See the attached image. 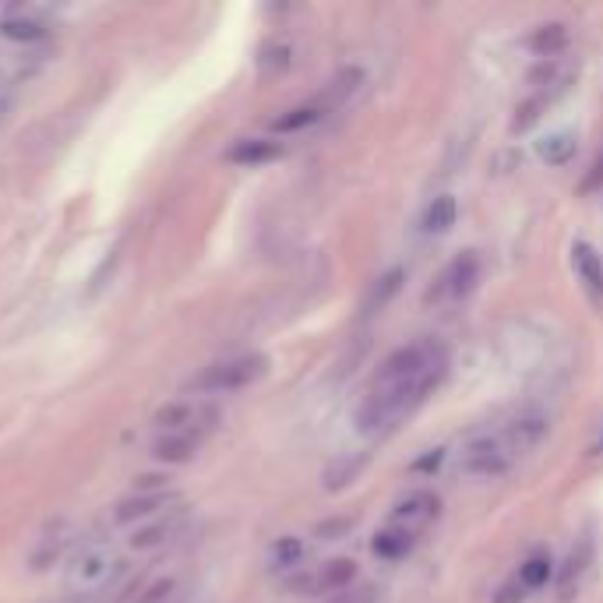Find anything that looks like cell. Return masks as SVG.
I'll return each mask as SVG.
<instances>
[{
	"label": "cell",
	"mask_w": 603,
	"mask_h": 603,
	"mask_svg": "<svg viewBox=\"0 0 603 603\" xmlns=\"http://www.w3.org/2000/svg\"><path fill=\"white\" fill-rule=\"evenodd\" d=\"M268 371V360L261 353H244V357H233V360H219V364L205 367L198 378L191 381L194 392H237V388L254 385L258 378H265Z\"/></svg>",
	"instance_id": "6da1fadb"
},
{
	"label": "cell",
	"mask_w": 603,
	"mask_h": 603,
	"mask_svg": "<svg viewBox=\"0 0 603 603\" xmlns=\"http://www.w3.org/2000/svg\"><path fill=\"white\" fill-rule=\"evenodd\" d=\"M117 575H120V561L113 558L110 547L92 544V547H82V551L71 558V565H67V589L78 596H89L106 589Z\"/></svg>",
	"instance_id": "7a4b0ae2"
},
{
	"label": "cell",
	"mask_w": 603,
	"mask_h": 603,
	"mask_svg": "<svg viewBox=\"0 0 603 603\" xmlns=\"http://www.w3.org/2000/svg\"><path fill=\"white\" fill-rule=\"evenodd\" d=\"M219 410L205 399H177L166 402L163 410L152 417L159 434H194V438H205V434L216 427Z\"/></svg>",
	"instance_id": "3957f363"
},
{
	"label": "cell",
	"mask_w": 603,
	"mask_h": 603,
	"mask_svg": "<svg viewBox=\"0 0 603 603\" xmlns=\"http://www.w3.org/2000/svg\"><path fill=\"white\" fill-rule=\"evenodd\" d=\"M53 32V18L46 8H36V4H15L0 15V39L18 46H36L43 43Z\"/></svg>",
	"instance_id": "277c9868"
},
{
	"label": "cell",
	"mask_w": 603,
	"mask_h": 603,
	"mask_svg": "<svg viewBox=\"0 0 603 603\" xmlns=\"http://www.w3.org/2000/svg\"><path fill=\"white\" fill-rule=\"evenodd\" d=\"M512 455H508V448L501 445L498 434H487V438H477L469 441L466 448H462V473H469V477H501V473H508L512 469Z\"/></svg>",
	"instance_id": "5b68a950"
},
{
	"label": "cell",
	"mask_w": 603,
	"mask_h": 603,
	"mask_svg": "<svg viewBox=\"0 0 603 603\" xmlns=\"http://www.w3.org/2000/svg\"><path fill=\"white\" fill-rule=\"evenodd\" d=\"M547 431H551V420H547L544 413L529 410V413H519L515 420H508V424L501 427L498 438H501V445L508 448V455L519 459V455L533 452V448L547 438Z\"/></svg>",
	"instance_id": "8992f818"
},
{
	"label": "cell",
	"mask_w": 603,
	"mask_h": 603,
	"mask_svg": "<svg viewBox=\"0 0 603 603\" xmlns=\"http://www.w3.org/2000/svg\"><path fill=\"white\" fill-rule=\"evenodd\" d=\"M177 505V494L170 491H134L131 498H124L113 508V526H142V522L156 519V515L170 512Z\"/></svg>",
	"instance_id": "52a82bcc"
},
{
	"label": "cell",
	"mask_w": 603,
	"mask_h": 603,
	"mask_svg": "<svg viewBox=\"0 0 603 603\" xmlns=\"http://www.w3.org/2000/svg\"><path fill=\"white\" fill-rule=\"evenodd\" d=\"M184 508H170V512L156 515V519L142 522V526L131 529V547L134 551H159V547L173 544L184 529Z\"/></svg>",
	"instance_id": "ba28073f"
},
{
	"label": "cell",
	"mask_w": 603,
	"mask_h": 603,
	"mask_svg": "<svg viewBox=\"0 0 603 603\" xmlns=\"http://www.w3.org/2000/svg\"><path fill=\"white\" fill-rule=\"evenodd\" d=\"M438 508H441V501L434 498L431 491H417V494H410L406 501H399V505H395L392 526H406V529L427 526L431 519H438Z\"/></svg>",
	"instance_id": "9c48e42d"
},
{
	"label": "cell",
	"mask_w": 603,
	"mask_h": 603,
	"mask_svg": "<svg viewBox=\"0 0 603 603\" xmlns=\"http://www.w3.org/2000/svg\"><path fill=\"white\" fill-rule=\"evenodd\" d=\"M477 276H480V258L473 251H462L459 258L445 268L438 293H448V297H466V293L477 286Z\"/></svg>",
	"instance_id": "30bf717a"
},
{
	"label": "cell",
	"mask_w": 603,
	"mask_h": 603,
	"mask_svg": "<svg viewBox=\"0 0 603 603\" xmlns=\"http://www.w3.org/2000/svg\"><path fill=\"white\" fill-rule=\"evenodd\" d=\"M357 579V561L353 558H332L321 565V572L314 579H307V589H318V593H346Z\"/></svg>",
	"instance_id": "8fae6325"
},
{
	"label": "cell",
	"mask_w": 603,
	"mask_h": 603,
	"mask_svg": "<svg viewBox=\"0 0 603 603\" xmlns=\"http://www.w3.org/2000/svg\"><path fill=\"white\" fill-rule=\"evenodd\" d=\"M201 441L205 438H194V434H156V441H152V459L159 462H191L194 455H198Z\"/></svg>",
	"instance_id": "7c38bea8"
},
{
	"label": "cell",
	"mask_w": 603,
	"mask_h": 603,
	"mask_svg": "<svg viewBox=\"0 0 603 603\" xmlns=\"http://www.w3.org/2000/svg\"><path fill=\"white\" fill-rule=\"evenodd\" d=\"M413 544H417V533H413V529L388 526V529H381V533H374L371 551L378 554V558H385V561H399V558H406V554L413 551Z\"/></svg>",
	"instance_id": "4fadbf2b"
},
{
	"label": "cell",
	"mask_w": 603,
	"mask_h": 603,
	"mask_svg": "<svg viewBox=\"0 0 603 603\" xmlns=\"http://www.w3.org/2000/svg\"><path fill=\"white\" fill-rule=\"evenodd\" d=\"M526 46L536 53V57L544 60H554L561 50L568 46V29L561 22H551V25H540V29H533V36L526 39Z\"/></svg>",
	"instance_id": "5bb4252c"
},
{
	"label": "cell",
	"mask_w": 603,
	"mask_h": 603,
	"mask_svg": "<svg viewBox=\"0 0 603 603\" xmlns=\"http://www.w3.org/2000/svg\"><path fill=\"white\" fill-rule=\"evenodd\" d=\"M572 261H575V268H579L582 283H586L593 293H603V258L596 254V247L586 244V240H579V244L572 247Z\"/></svg>",
	"instance_id": "9a60e30c"
},
{
	"label": "cell",
	"mask_w": 603,
	"mask_h": 603,
	"mask_svg": "<svg viewBox=\"0 0 603 603\" xmlns=\"http://www.w3.org/2000/svg\"><path fill=\"white\" fill-rule=\"evenodd\" d=\"M276 156H279V145L276 142H265V138H247V142H237L230 149L233 163H244V166L268 163V159H276Z\"/></svg>",
	"instance_id": "2e32d148"
},
{
	"label": "cell",
	"mask_w": 603,
	"mask_h": 603,
	"mask_svg": "<svg viewBox=\"0 0 603 603\" xmlns=\"http://www.w3.org/2000/svg\"><path fill=\"white\" fill-rule=\"evenodd\" d=\"M536 152H540V159L551 166H565L568 159L575 156V134L568 131H558V134H547L544 142L536 145Z\"/></svg>",
	"instance_id": "e0dca14e"
},
{
	"label": "cell",
	"mask_w": 603,
	"mask_h": 603,
	"mask_svg": "<svg viewBox=\"0 0 603 603\" xmlns=\"http://www.w3.org/2000/svg\"><path fill=\"white\" fill-rule=\"evenodd\" d=\"M455 216H459V209H455V198L452 194H438V198L427 205V216H424V226L431 233H448L455 226Z\"/></svg>",
	"instance_id": "ac0fdd59"
},
{
	"label": "cell",
	"mask_w": 603,
	"mask_h": 603,
	"mask_svg": "<svg viewBox=\"0 0 603 603\" xmlns=\"http://www.w3.org/2000/svg\"><path fill=\"white\" fill-rule=\"evenodd\" d=\"M360 78H364V75H360V67H346V71H339V75L332 78V85L325 89V96L318 99V106H321V110H328V106H339L353 89H357Z\"/></svg>",
	"instance_id": "d6986e66"
},
{
	"label": "cell",
	"mask_w": 603,
	"mask_h": 603,
	"mask_svg": "<svg viewBox=\"0 0 603 603\" xmlns=\"http://www.w3.org/2000/svg\"><path fill=\"white\" fill-rule=\"evenodd\" d=\"M399 286H402V268H392V272H385V276L374 283V290L367 293V311H381V307L388 304V300L399 293Z\"/></svg>",
	"instance_id": "ffe728a7"
},
{
	"label": "cell",
	"mask_w": 603,
	"mask_h": 603,
	"mask_svg": "<svg viewBox=\"0 0 603 603\" xmlns=\"http://www.w3.org/2000/svg\"><path fill=\"white\" fill-rule=\"evenodd\" d=\"M272 568L276 572H283V568H297L300 561H304V544H300L297 536H283V540H276L272 544Z\"/></svg>",
	"instance_id": "44dd1931"
},
{
	"label": "cell",
	"mask_w": 603,
	"mask_h": 603,
	"mask_svg": "<svg viewBox=\"0 0 603 603\" xmlns=\"http://www.w3.org/2000/svg\"><path fill=\"white\" fill-rule=\"evenodd\" d=\"M547 110V96H529L526 103L515 106V117H512V134H522L540 120V113Z\"/></svg>",
	"instance_id": "7402d4cb"
},
{
	"label": "cell",
	"mask_w": 603,
	"mask_h": 603,
	"mask_svg": "<svg viewBox=\"0 0 603 603\" xmlns=\"http://www.w3.org/2000/svg\"><path fill=\"white\" fill-rule=\"evenodd\" d=\"M321 113H325V110H321L318 103H314V106H297V110H290V113H283V117L272 120V131H300V127L314 124Z\"/></svg>",
	"instance_id": "603a6c76"
},
{
	"label": "cell",
	"mask_w": 603,
	"mask_h": 603,
	"mask_svg": "<svg viewBox=\"0 0 603 603\" xmlns=\"http://www.w3.org/2000/svg\"><path fill=\"white\" fill-rule=\"evenodd\" d=\"M547 579H551V558H529L526 565L519 568V582L526 589L547 586Z\"/></svg>",
	"instance_id": "cb8c5ba5"
},
{
	"label": "cell",
	"mask_w": 603,
	"mask_h": 603,
	"mask_svg": "<svg viewBox=\"0 0 603 603\" xmlns=\"http://www.w3.org/2000/svg\"><path fill=\"white\" fill-rule=\"evenodd\" d=\"M364 466V459H346V462H339V466H332L328 469V477H325V487L328 491H339V487H346V484H353V477H357V469Z\"/></svg>",
	"instance_id": "d4e9b609"
},
{
	"label": "cell",
	"mask_w": 603,
	"mask_h": 603,
	"mask_svg": "<svg viewBox=\"0 0 603 603\" xmlns=\"http://www.w3.org/2000/svg\"><path fill=\"white\" fill-rule=\"evenodd\" d=\"M374 600H378V589L360 586V589H346V593H335L328 603H374Z\"/></svg>",
	"instance_id": "484cf974"
},
{
	"label": "cell",
	"mask_w": 603,
	"mask_h": 603,
	"mask_svg": "<svg viewBox=\"0 0 603 603\" xmlns=\"http://www.w3.org/2000/svg\"><path fill=\"white\" fill-rule=\"evenodd\" d=\"M522 596H526V586H522L519 579H512V582H505V586L498 589L494 603H522Z\"/></svg>",
	"instance_id": "4316f807"
},
{
	"label": "cell",
	"mask_w": 603,
	"mask_h": 603,
	"mask_svg": "<svg viewBox=\"0 0 603 603\" xmlns=\"http://www.w3.org/2000/svg\"><path fill=\"white\" fill-rule=\"evenodd\" d=\"M603 187V156L596 159L593 166H589V173H586V180H582V191L586 194H593V191H600Z\"/></svg>",
	"instance_id": "83f0119b"
},
{
	"label": "cell",
	"mask_w": 603,
	"mask_h": 603,
	"mask_svg": "<svg viewBox=\"0 0 603 603\" xmlns=\"http://www.w3.org/2000/svg\"><path fill=\"white\" fill-rule=\"evenodd\" d=\"M441 459H445V452H441V448H434V452H431V455H424V459H420L413 469H438V466H441Z\"/></svg>",
	"instance_id": "f1b7e54d"
}]
</instances>
